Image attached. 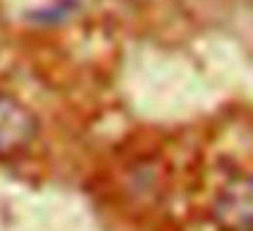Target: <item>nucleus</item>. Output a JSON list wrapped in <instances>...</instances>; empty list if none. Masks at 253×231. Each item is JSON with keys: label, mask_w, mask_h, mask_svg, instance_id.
<instances>
[{"label": "nucleus", "mask_w": 253, "mask_h": 231, "mask_svg": "<svg viewBox=\"0 0 253 231\" xmlns=\"http://www.w3.org/2000/svg\"><path fill=\"white\" fill-rule=\"evenodd\" d=\"M36 139V117L14 95L0 93V160L25 153Z\"/></svg>", "instance_id": "f03ea898"}, {"label": "nucleus", "mask_w": 253, "mask_h": 231, "mask_svg": "<svg viewBox=\"0 0 253 231\" xmlns=\"http://www.w3.org/2000/svg\"><path fill=\"white\" fill-rule=\"evenodd\" d=\"M212 223L220 231H253V171L234 174L212 198Z\"/></svg>", "instance_id": "f257e3e1"}]
</instances>
